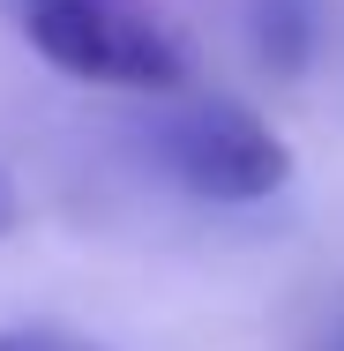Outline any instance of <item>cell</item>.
<instances>
[{
	"mask_svg": "<svg viewBox=\"0 0 344 351\" xmlns=\"http://www.w3.org/2000/svg\"><path fill=\"white\" fill-rule=\"evenodd\" d=\"M23 38L45 68L105 90H180L187 45L150 0H15Z\"/></svg>",
	"mask_w": 344,
	"mask_h": 351,
	"instance_id": "cell-1",
	"label": "cell"
},
{
	"mask_svg": "<svg viewBox=\"0 0 344 351\" xmlns=\"http://www.w3.org/2000/svg\"><path fill=\"white\" fill-rule=\"evenodd\" d=\"M165 172L203 195V202H262L292 180V149L262 112L217 97V105H187L165 135H157Z\"/></svg>",
	"mask_w": 344,
	"mask_h": 351,
	"instance_id": "cell-2",
	"label": "cell"
},
{
	"mask_svg": "<svg viewBox=\"0 0 344 351\" xmlns=\"http://www.w3.org/2000/svg\"><path fill=\"white\" fill-rule=\"evenodd\" d=\"M255 53L270 75H299L314 60V0H255Z\"/></svg>",
	"mask_w": 344,
	"mask_h": 351,
	"instance_id": "cell-3",
	"label": "cell"
},
{
	"mask_svg": "<svg viewBox=\"0 0 344 351\" xmlns=\"http://www.w3.org/2000/svg\"><path fill=\"white\" fill-rule=\"evenodd\" d=\"M0 351H105V344L75 337L60 322H15V329H0Z\"/></svg>",
	"mask_w": 344,
	"mask_h": 351,
	"instance_id": "cell-4",
	"label": "cell"
},
{
	"mask_svg": "<svg viewBox=\"0 0 344 351\" xmlns=\"http://www.w3.org/2000/svg\"><path fill=\"white\" fill-rule=\"evenodd\" d=\"M314 351H344V322H337V337H330V344H314Z\"/></svg>",
	"mask_w": 344,
	"mask_h": 351,
	"instance_id": "cell-5",
	"label": "cell"
},
{
	"mask_svg": "<svg viewBox=\"0 0 344 351\" xmlns=\"http://www.w3.org/2000/svg\"><path fill=\"white\" fill-rule=\"evenodd\" d=\"M0 224H8V187H0Z\"/></svg>",
	"mask_w": 344,
	"mask_h": 351,
	"instance_id": "cell-6",
	"label": "cell"
}]
</instances>
